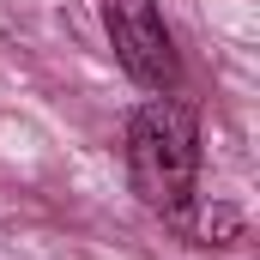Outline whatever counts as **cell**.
<instances>
[{
  "mask_svg": "<svg viewBox=\"0 0 260 260\" xmlns=\"http://www.w3.org/2000/svg\"><path fill=\"white\" fill-rule=\"evenodd\" d=\"M127 176L133 194L170 224L194 206V176H200V121L182 97H157L127 121Z\"/></svg>",
  "mask_w": 260,
  "mask_h": 260,
  "instance_id": "cell-1",
  "label": "cell"
},
{
  "mask_svg": "<svg viewBox=\"0 0 260 260\" xmlns=\"http://www.w3.org/2000/svg\"><path fill=\"white\" fill-rule=\"evenodd\" d=\"M103 30H109V49L127 67L133 85L176 91L182 61H176V43H170V24H164L157 0H103Z\"/></svg>",
  "mask_w": 260,
  "mask_h": 260,
  "instance_id": "cell-2",
  "label": "cell"
},
{
  "mask_svg": "<svg viewBox=\"0 0 260 260\" xmlns=\"http://www.w3.org/2000/svg\"><path fill=\"white\" fill-rule=\"evenodd\" d=\"M176 224H182L194 242H212V248L230 242V236H242V212H236V206H212V212H200V218H194V212H182Z\"/></svg>",
  "mask_w": 260,
  "mask_h": 260,
  "instance_id": "cell-3",
  "label": "cell"
}]
</instances>
